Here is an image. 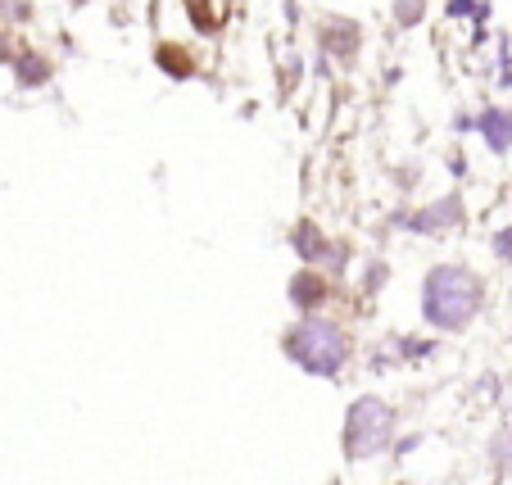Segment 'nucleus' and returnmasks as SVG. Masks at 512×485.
Returning <instances> with one entry per match:
<instances>
[{
	"label": "nucleus",
	"instance_id": "1",
	"mask_svg": "<svg viewBox=\"0 0 512 485\" xmlns=\"http://www.w3.org/2000/svg\"><path fill=\"white\" fill-rule=\"evenodd\" d=\"M481 309V277L458 263H440L422 282V318L435 331H463Z\"/></svg>",
	"mask_w": 512,
	"mask_h": 485
},
{
	"label": "nucleus",
	"instance_id": "2",
	"mask_svg": "<svg viewBox=\"0 0 512 485\" xmlns=\"http://www.w3.org/2000/svg\"><path fill=\"white\" fill-rule=\"evenodd\" d=\"M286 354L300 363L304 372H313V377H336L349 359V336L327 318H304L290 327Z\"/></svg>",
	"mask_w": 512,
	"mask_h": 485
},
{
	"label": "nucleus",
	"instance_id": "3",
	"mask_svg": "<svg viewBox=\"0 0 512 485\" xmlns=\"http://www.w3.org/2000/svg\"><path fill=\"white\" fill-rule=\"evenodd\" d=\"M390 436H395V413H390L386 399L363 395L349 404L345 413V454L354 458H377L390 449Z\"/></svg>",
	"mask_w": 512,
	"mask_h": 485
},
{
	"label": "nucleus",
	"instance_id": "4",
	"mask_svg": "<svg viewBox=\"0 0 512 485\" xmlns=\"http://www.w3.org/2000/svg\"><path fill=\"white\" fill-rule=\"evenodd\" d=\"M458 127H476L494 155H508V146H512V109H485L481 118H458Z\"/></svg>",
	"mask_w": 512,
	"mask_h": 485
},
{
	"label": "nucleus",
	"instance_id": "5",
	"mask_svg": "<svg viewBox=\"0 0 512 485\" xmlns=\"http://www.w3.org/2000/svg\"><path fill=\"white\" fill-rule=\"evenodd\" d=\"M458 218H463V200H458V195H445L440 204H431V209H422L417 218H408L404 227H413V232H445V227H454Z\"/></svg>",
	"mask_w": 512,
	"mask_h": 485
},
{
	"label": "nucleus",
	"instance_id": "6",
	"mask_svg": "<svg viewBox=\"0 0 512 485\" xmlns=\"http://www.w3.org/2000/svg\"><path fill=\"white\" fill-rule=\"evenodd\" d=\"M290 245H295V250H300V259H309V263H318V259H327V254H336V250L327 245V236H322L313 223H300V227H295Z\"/></svg>",
	"mask_w": 512,
	"mask_h": 485
},
{
	"label": "nucleus",
	"instance_id": "7",
	"mask_svg": "<svg viewBox=\"0 0 512 485\" xmlns=\"http://www.w3.org/2000/svg\"><path fill=\"white\" fill-rule=\"evenodd\" d=\"M290 300L300 304V309H313V304L327 300V282H322L318 272H300V277H290Z\"/></svg>",
	"mask_w": 512,
	"mask_h": 485
},
{
	"label": "nucleus",
	"instance_id": "8",
	"mask_svg": "<svg viewBox=\"0 0 512 485\" xmlns=\"http://www.w3.org/2000/svg\"><path fill=\"white\" fill-rule=\"evenodd\" d=\"M354 41H358V28L354 23H327V28H322V46H331L336 50V55H354Z\"/></svg>",
	"mask_w": 512,
	"mask_h": 485
},
{
	"label": "nucleus",
	"instance_id": "9",
	"mask_svg": "<svg viewBox=\"0 0 512 485\" xmlns=\"http://www.w3.org/2000/svg\"><path fill=\"white\" fill-rule=\"evenodd\" d=\"M14 73H19V87H41V82L50 78V64L41 55H19Z\"/></svg>",
	"mask_w": 512,
	"mask_h": 485
},
{
	"label": "nucleus",
	"instance_id": "10",
	"mask_svg": "<svg viewBox=\"0 0 512 485\" xmlns=\"http://www.w3.org/2000/svg\"><path fill=\"white\" fill-rule=\"evenodd\" d=\"M463 14H476V23H485L490 5L485 0H449V19H463Z\"/></svg>",
	"mask_w": 512,
	"mask_h": 485
},
{
	"label": "nucleus",
	"instance_id": "11",
	"mask_svg": "<svg viewBox=\"0 0 512 485\" xmlns=\"http://www.w3.org/2000/svg\"><path fill=\"white\" fill-rule=\"evenodd\" d=\"M422 5H426V0H395V19H399V28H413V23L422 19Z\"/></svg>",
	"mask_w": 512,
	"mask_h": 485
},
{
	"label": "nucleus",
	"instance_id": "12",
	"mask_svg": "<svg viewBox=\"0 0 512 485\" xmlns=\"http://www.w3.org/2000/svg\"><path fill=\"white\" fill-rule=\"evenodd\" d=\"M159 64H164L168 68V73H173V78H186V73H191V59H186V55H177V50H159Z\"/></svg>",
	"mask_w": 512,
	"mask_h": 485
},
{
	"label": "nucleus",
	"instance_id": "13",
	"mask_svg": "<svg viewBox=\"0 0 512 485\" xmlns=\"http://www.w3.org/2000/svg\"><path fill=\"white\" fill-rule=\"evenodd\" d=\"M494 463L512 472V431H499V436H494Z\"/></svg>",
	"mask_w": 512,
	"mask_h": 485
},
{
	"label": "nucleus",
	"instance_id": "14",
	"mask_svg": "<svg viewBox=\"0 0 512 485\" xmlns=\"http://www.w3.org/2000/svg\"><path fill=\"white\" fill-rule=\"evenodd\" d=\"M494 254H499L503 263L512 259V227H503V232H494Z\"/></svg>",
	"mask_w": 512,
	"mask_h": 485
},
{
	"label": "nucleus",
	"instance_id": "15",
	"mask_svg": "<svg viewBox=\"0 0 512 485\" xmlns=\"http://www.w3.org/2000/svg\"><path fill=\"white\" fill-rule=\"evenodd\" d=\"M499 87H512V55H508V46H503V59H499Z\"/></svg>",
	"mask_w": 512,
	"mask_h": 485
},
{
	"label": "nucleus",
	"instance_id": "16",
	"mask_svg": "<svg viewBox=\"0 0 512 485\" xmlns=\"http://www.w3.org/2000/svg\"><path fill=\"white\" fill-rule=\"evenodd\" d=\"M0 59H10V46H5V37H0Z\"/></svg>",
	"mask_w": 512,
	"mask_h": 485
},
{
	"label": "nucleus",
	"instance_id": "17",
	"mask_svg": "<svg viewBox=\"0 0 512 485\" xmlns=\"http://www.w3.org/2000/svg\"><path fill=\"white\" fill-rule=\"evenodd\" d=\"M508 413H512V395H508Z\"/></svg>",
	"mask_w": 512,
	"mask_h": 485
},
{
	"label": "nucleus",
	"instance_id": "18",
	"mask_svg": "<svg viewBox=\"0 0 512 485\" xmlns=\"http://www.w3.org/2000/svg\"><path fill=\"white\" fill-rule=\"evenodd\" d=\"M73 5H87V0H73Z\"/></svg>",
	"mask_w": 512,
	"mask_h": 485
}]
</instances>
